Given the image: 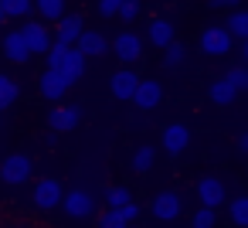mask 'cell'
<instances>
[{
	"label": "cell",
	"mask_w": 248,
	"mask_h": 228,
	"mask_svg": "<svg viewBox=\"0 0 248 228\" xmlns=\"http://www.w3.org/2000/svg\"><path fill=\"white\" fill-rule=\"evenodd\" d=\"M48 58V68L62 72L68 82H78L82 72H85V55L78 48H68V45H51V51L45 55Z\"/></svg>",
	"instance_id": "1"
},
{
	"label": "cell",
	"mask_w": 248,
	"mask_h": 228,
	"mask_svg": "<svg viewBox=\"0 0 248 228\" xmlns=\"http://www.w3.org/2000/svg\"><path fill=\"white\" fill-rule=\"evenodd\" d=\"M231 45H234V38L224 31V24H207V28L201 31V38H197V48H201L204 55H211V58L228 55Z\"/></svg>",
	"instance_id": "2"
},
{
	"label": "cell",
	"mask_w": 248,
	"mask_h": 228,
	"mask_svg": "<svg viewBox=\"0 0 248 228\" xmlns=\"http://www.w3.org/2000/svg\"><path fill=\"white\" fill-rule=\"evenodd\" d=\"M31 170H34V163H31L28 153H11L4 163H0V180L11 184V187H21V184L31 180Z\"/></svg>",
	"instance_id": "3"
},
{
	"label": "cell",
	"mask_w": 248,
	"mask_h": 228,
	"mask_svg": "<svg viewBox=\"0 0 248 228\" xmlns=\"http://www.w3.org/2000/svg\"><path fill=\"white\" fill-rule=\"evenodd\" d=\"M194 191H197V201H201V208H221L224 201H228V191H224V180L221 177H214V174H204L197 184H194Z\"/></svg>",
	"instance_id": "4"
},
{
	"label": "cell",
	"mask_w": 248,
	"mask_h": 228,
	"mask_svg": "<svg viewBox=\"0 0 248 228\" xmlns=\"http://www.w3.org/2000/svg\"><path fill=\"white\" fill-rule=\"evenodd\" d=\"M62 208H65V214H68L72 221H85V218H92V214H95V197H92L89 191L75 187V191H68V194H65Z\"/></svg>",
	"instance_id": "5"
},
{
	"label": "cell",
	"mask_w": 248,
	"mask_h": 228,
	"mask_svg": "<svg viewBox=\"0 0 248 228\" xmlns=\"http://www.w3.org/2000/svg\"><path fill=\"white\" fill-rule=\"evenodd\" d=\"M112 55L129 68L133 62H140V58H143V38H140V34H133V31L116 34V41H112Z\"/></svg>",
	"instance_id": "6"
},
{
	"label": "cell",
	"mask_w": 248,
	"mask_h": 228,
	"mask_svg": "<svg viewBox=\"0 0 248 228\" xmlns=\"http://www.w3.org/2000/svg\"><path fill=\"white\" fill-rule=\"evenodd\" d=\"M75 82H68L62 72H55V68H45L41 75H38V92L48 99V102H58V99H65V92L72 89Z\"/></svg>",
	"instance_id": "7"
},
{
	"label": "cell",
	"mask_w": 248,
	"mask_h": 228,
	"mask_svg": "<svg viewBox=\"0 0 248 228\" xmlns=\"http://www.w3.org/2000/svg\"><path fill=\"white\" fill-rule=\"evenodd\" d=\"M34 208H41V211H51V208H58L62 201H65V191H62V184L55 180V177H41L38 184H34Z\"/></svg>",
	"instance_id": "8"
},
{
	"label": "cell",
	"mask_w": 248,
	"mask_h": 228,
	"mask_svg": "<svg viewBox=\"0 0 248 228\" xmlns=\"http://www.w3.org/2000/svg\"><path fill=\"white\" fill-rule=\"evenodd\" d=\"M17 31H21V38H24V45H28L31 55H48V51H51V34H48L45 24L24 21V28H17Z\"/></svg>",
	"instance_id": "9"
},
{
	"label": "cell",
	"mask_w": 248,
	"mask_h": 228,
	"mask_svg": "<svg viewBox=\"0 0 248 228\" xmlns=\"http://www.w3.org/2000/svg\"><path fill=\"white\" fill-rule=\"evenodd\" d=\"M109 89H112V96H116L119 102H133V96H136V89H140V75H136L133 68H116Z\"/></svg>",
	"instance_id": "10"
},
{
	"label": "cell",
	"mask_w": 248,
	"mask_h": 228,
	"mask_svg": "<svg viewBox=\"0 0 248 228\" xmlns=\"http://www.w3.org/2000/svg\"><path fill=\"white\" fill-rule=\"evenodd\" d=\"M82 123V106H55L48 113V126L51 133H68Z\"/></svg>",
	"instance_id": "11"
},
{
	"label": "cell",
	"mask_w": 248,
	"mask_h": 228,
	"mask_svg": "<svg viewBox=\"0 0 248 228\" xmlns=\"http://www.w3.org/2000/svg\"><path fill=\"white\" fill-rule=\"evenodd\" d=\"M153 214L160 218V221H173V218H180V211H184V201H180V194L177 191H160L156 197H153Z\"/></svg>",
	"instance_id": "12"
},
{
	"label": "cell",
	"mask_w": 248,
	"mask_h": 228,
	"mask_svg": "<svg viewBox=\"0 0 248 228\" xmlns=\"http://www.w3.org/2000/svg\"><path fill=\"white\" fill-rule=\"evenodd\" d=\"M85 21L78 17V14H65L58 24H55V45H68V48H75V41L82 38V28Z\"/></svg>",
	"instance_id": "13"
},
{
	"label": "cell",
	"mask_w": 248,
	"mask_h": 228,
	"mask_svg": "<svg viewBox=\"0 0 248 228\" xmlns=\"http://www.w3.org/2000/svg\"><path fill=\"white\" fill-rule=\"evenodd\" d=\"M160 99H163L160 82H153V79H140V89H136V96H133V106H136L140 113H150V109L160 106Z\"/></svg>",
	"instance_id": "14"
},
{
	"label": "cell",
	"mask_w": 248,
	"mask_h": 228,
	"mask_svg": "<svg viewBox=\"0 0 248 228\" xmlns=\"http://www.w3.org/2000/svg\"><path fill=\"white\" fill-rule=\"evenodd\" d=\"M146 38H150V45L167 48V45H173V41H177V24H173L170 17H153V21H150V28H146Z\"/></svg>",
	"instance_id": "15"
},
{
	"label": "cell",
	"mask_w": 248,
	"mask_h": 228,
	"mask_svg": "<svg viewBox=\"0 0 248 228\" xmlns=\"http://www.w3.org/2000/svg\"><path fill=\"white\" fill-rule=\"evenodd\" d=\"M187 143H190V130H187L184 123H170V126H163V150H167L170 157L184 153Z\"/></svg>",
	"instance_id": "16"
},
{
	"label": "cell",
	"mask_w": 248,
	"mask_h": 228,
	"mask_svg": "<svg viewBox=\"0 0 248 228\" xmlns=\"http://www.w3.org/2000/svg\"><path fill=\"white\" fill-rule=\"evenodd\" d=\"M207 96H211V102H214V106H231V102L238 99V89L228 82V75H217V79H211Z\"/></svg>",
	"instance_id": "17"
},
{
	"label": "cell",
	"mask_w": 248,
	"mask_h": 228,
	"mask_svg": "<svg viewBox=\"0 0 248 228\" xmlns=\"http://www.w3.org/2000/svg\"><path fill=\"white\" fill-rule=\"evenodd\" d=\"M75 48L85 55V58H99V55H106V34H99V31H82V38L75 41Z\"/></svg>",
	"instance_id": "18"
},
{
	"label": "cell",
	"mask_w": 248,
	"mask_h": 228,
	"mask_svg": "<svg viewBox=\"0 0 248 228\" xmlns=\"http://www.w3.org/2000/svg\"><path fill=\"white\" fill-rule=\"evenodd\" d=\"M4 55H7V62H14V65H24V62L31 58V51H28L21 31H11V34L4 38Z\"/></svg>",
	"instance_id": "19"
},
{
	"label": "cell",
	"mask_w": 248,
	"mask_h": 228,
	"mask_svg": "<svg viewBox=\"0 0 248 228\" xmlns=\"http://www.w3.org/2000/svg\"><path fill=\"white\" fill-rule=\"evenodd\" d=\"M224 31L238 41H248V7H238V11H228V21H224Z\"/></svg>",
	"instance_id": "20"
},
{
	"label": "cell",
	"mask_w": 248,
	"mask_h": 228,
	"mask_svg": "<svg viewBox=\"0 0 248 228\" xmlns=\"http://www.w3.org/2000/svg\"><path fill=\"white\" fill-rule=\"evenodd\" d=\"M0 11H4V17L28 21V17H31V11H34V0H0Z\"/></svg>",
	"instance_id": "21"
},
{
	"label": "cell",
	"mask_w": 248,
	"mask_h": 228,
	"mask_svg": "<svg viewBox=\"0 0 248 228\" xmlns=\"http://www.w3.org/2000/svg\"><path fill=\"white\" fill-rule=\"evenodd\" d=\"M17 96H21V85H17L11 75H0V113L11 109V106L17 102Z\"/></svg>",
	"instance_id": "22"
},
{
	"label": "cell",
	"mask_w": 248,
	"mask_h": 228,
	"mask_svg": "<svg viewBox=\"0 0 248 228\" xmlns=\"http://www.w3.org/2000/svg\"><path fill=\"white\" fill-rule=\"evenodd\" d=\"M34 11L41 14V17H48V21H62L65 17V0H34Z\"/></svg>",
	"instance_id": "23"
},
{
	"label": "cell",
	"mask_w": 248,
	"mask_h": 228,
	"mask_svg": "<svg viewBox=\"0 0 248 228\" xmlns=\"http://www.w3.org/2000/svg\"><path fill=\"white\" fill-rule=\"evenodd\" d=\"M228 214L238 228H248V194H238L231 204H228Z\"/></svg>",
	"instance_id": "24"
},
{
	"label": "cell",
	"mask_w": 248,
	"mask_h": 228,
	"mask_svg": "<svg viewBox=\"0 0 248 228\" xmlns=\"http://www.w3.org/2000/svg\"><path fill=\"white\" fill-rule=\"evenodd\" d=\"M153 160H156V150H153V147H140V150L133 153V170H136V174H146V170L153 167Z\"/></svg>",
	"instance_id": "25"
},
{
	"label": "cell",
	"mask_w": 248,
	"mask_h": 228,
	"mask_svg": "<svg viewBox=\"0 0 248 228\" xmlns=\"http://www.w3.org/2000/svg\"><path fill=\"white\" fill-rule=\"evenodd\" d=\"M129 201H133L129 187H123V184H119V187H106V204H109V208H126Z\"/></svg>",
	"instance_id": "26"
},
{
	"label": "cell",
	"mask_w": 248,
	"mask_h": 228,
	"mask_svg": "<svg viewBox=\"0 0 248 228\" xmlns=\"http://www.w3.org/2000/svg\"><path fill=\"white\" fill-rule=\"evenodd\" d=\"M99 228H129V221L123 218L119 208H106V211L99 214Z\"/></svg>",
	"instance_id": "27"
},
{
	"label": "cell",
	"mask_w": 248,
	"mask_h": 228,
	"mask_svg": "<svg viewBox=\"0 0 248 228\" xmlns=\"http://www.w3.org/2000/svg\"><path fill=\"white\" fill-rule=\"evenodd\" d=\"M184 55H187V48H184L180 41H173V45L163 48V65H167V68H177V65H184Z\"/></svg>",
	"instance_id": "28"
},
{
	"label": "cell",
	"mask_w": 248,
	"mask_h": 228,
	"mask_svg": "<svg viewBox=\"0 0 248 228\" xmlns=\"http://www.w3.org/2000/svg\"><path fill=\"white\" fill-rule=\"evenodd\" d=\"M214 221H217L214 208H197L194 218H190V228H214Z\"/></svg>",
	"instance_id": "29"
},
{
	"label": "cell",
	"mask_w": 248,
	"mask_h": 228,
	"mask_svg": "<svg viewBox=\"0 0 248 228\" xmlns=\"http://www.w3.org/2000/svg\"><path fill=\"white\" fill-rule=\"evenodd\" d=\"M228 82L238 89V96L248 92V65H234V68H228Z\"/></svg>",
	"instance_id": "30"
},
{
	"label": "cell",
	"mask_w": 248,
	"mask_h": 228,
	"mask_svg": "<svg viewBox=\"0 0 248 228\" xmlns=\"http://www.w3.org/2000/svg\"><path fill=\"white\" fill-rule=\"evenodd\" d=\"M140 0H123V7H119V21H126V24H133L136 17H140Z\"/></svg>",
	"instance_id": "31"
},
{
	"label": "cell",
	"mask_w": 248,
	"mask_h": 228,
	"mask_svg": "<svg viewBox=\"0 0 248 228\" xmlns=\"http://www.w3.org/2000/svg\"><path fill=\"white\" fill-rule=\"evenodd\" d=\"M99 14L102 17H119V7H123V0H99Z\"/></svg>",
	"instance_id": "32"
},
{
	"label": "cell",
	"mask_w": 248,
	"mask_h": 228,
	"mask_svg": "<svg viewBox=\"0 0 248 228\" xmlns=\"http://www.w3.org/2000/svg\"><path fill=\"white\" fill-rule=\"evenodd\" d=\"M119 211H123V218H126L129 225L140 218V204H136V201H129V204H126V208H119Z\"/></svg>",
	"instance_id": "33"
},
{
	"label": "cell",
	"mask_w": 248,
	"mask_h": 228,
	"mask_svg": "<svg viewBox=\"0 0 248 228\" xmlns=\"http://www.w3.org/2000/svg\"><path fill=\"white\" fill-rule=\"evenodd\" d=\"M211 7H217V11H238L241 0H211Z\"/></svg>",
	"instance_id": "34"
},
{
	"label": "cell",
	"mask_w": 248,
	"mask_h": 228,
	"mask_svg": "<svg viewBox=\"0 0 248 228\" xmlns=\"http://www.w3.org/2000/svg\"><path fill=\"white\" fill-rule=\"evenodd\" d=\"M238 150H241V153H248V133H241V136H238Z\"/></svg>",
	"instance_id": "35"
},
{
	"label": "cell",
	"mask_w": 248,
	"mask_h": 228,
	"mask_svg": "<svg viewBox=\"0 0 248 228\" xmlns=\"http://www.w3.org/2000/svg\"><path fill=\"white\" fill-rule=\"evenodd\" d=\"M241 55H245V65H248V41H245V48H241Z\"/></svg>",
	"instance_id": "36"
},
{
	"label": "cell",
	"mask_w": 248,
	"mask_h": 228,
	"mask_svg": "<svg viewBox=\"0 0 248 228\" xmlns=\"http://www.w3.org/2000/svg\"><path fill=\"white\" fill-rule=\"evenodd\" d=\"M4 21H7V17H4V11H0V24H4Z\"/></svg>",
	"instance_id": "37"
},
{
	"label": "cell",
	"mask_w": 248,
	"mask_h": 228,
	"mask_svg": "<svg viewBox=\"0 0 248 228\" xmlns=\"http://www.w3.org/2000/svg\"><path fill=\"white\" fill-rule=\"evenodd\" d=\"M17 228H28V225H17Z\"/></svg>",
	"instance_id": "38"
}]
</instances>
